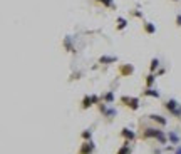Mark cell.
<instances>
[{
	"mask_svg": "<svg viewBox=\"0 0 181 154\" xmlns=\"http://www.w3.org/2000/svg\"><path fill=\"white\" fill-rule=\"evenodd\" d=\"M143 96H149V97H154V99H159V92L153 87H148L146 91H143Z\"/></svg>",
	"mask_w": 181,
	"mask_h": 154,
	"instance_id": "52a82bcc",
	"label": "cell"
},
{
	"mask_svg": "<svg viewBox=\"0 0 181 154\" xmlns=\"http://www.w3.org/2000/svg\"><path fill=\"white\" fill-rule=\"evenodd\" d=\"M99 2H101L102 5H106V7H114V3H112V0H99Z\"/></svg>",
	"mask_w": 181,
	"mask_h": 154,
	"instance_id": "ffe728a7",
	"label": "cell"
},
{
	"mask_svg": "<svg viewBox=\"0 0 181 154\" xmlns=\"http://www.w3.org/2000/svg\"><path fill=\"white\" fill-rule=\"evenodd\" d=\"M118 60V57H109V55H102L101 59H99V62L101 64H112Z\"/></svg>",
	"mask_w": 181,
	"mask_h": 154,
	"instance_id": "8fae6325",
	"label": "cell"
},
{
	"mask_svg": "<svg viewBox=\"0 0 181 154\" xmlns=\"http://www.w3.org/2000/svg\"><path fill=\"white\" fill-rule=\"evenodd\" d=\"M176 25H179V27H181V13H179L178 17H176Z\"/></svg>",
	"mask_w": 181,
	"mask_h": 154,
	"instance_id": "44dd1931",
	"label": "cell"
},
{
	"mask_svg": "<svg viewBox=\"0 0 181 154\" xmlns=\"http://www.w3.org/2000/svg\"><path fill=\"white\" fill-rule=\"evenodd\" d=\"M118 22H119V25H118V28H119V30H123V28L127 25L126 19H123V17H119V19H118Z\"/></svg>",
	"mask_w": 181,
	"mask_h": 154,
	"instance_id": "ac0fdd59",
	"label": "cell"
},
{
	"mask_svg": "<svg viewBox=\"0 0 181 154\" xmlns=\"http://www.w3.org/2000/svg\"><path fill=\"white\" fill-rule=\"evenodd\" d=\"M94 149H96V146H94L92 141H84L82 146H81V152L79 154H92Z\"/></svg>",
	"mask_w": 181,
	"mask_h": 154,
	"instance_id": "3957f363",
	"label": "cell"
},
{
	"mask_svg": "<svg viewBox=\"0 0 181 154\" xmlns=\"http://www.w3.org/2000/svg\"><path fill=\"white\" fill-rule=\"evenodd\" d=\"M176 154H181V146H178V148H176Z\"/></svg>",
	"mask_w": 181,
	"mask_h": 154,
	"instance_id": "7402d4cb",
	"label": "cell"
},
{
	"mask_svg": "<svg viewBox=\"0 0 181 154\" xmlns=\"http://www.w3.org/2000/svg\"><path fill=\"white\" fill-rule=\"evenodd\" d=\"M175 2H178V0H175Z\"/></svg>",
	"mask_w": 181,
	"mask_h": 154,
	"instance_id": "603a6c76",
	"label": "cell"
},
{
	"mask_svg": "<svg viewBox=\"0 0 181 154\" xmlns=\"http://www.w3.org/2000/svg\"><path fill=\"white\" fill-rule=\"evenodd\" d=\"M91 137H92V131L91 129H86V131L82 132V139L84 141H91Z\"/></svg>",
	"mask_w": 181,
	"mask_h": 154,
	"instance_id": "e0dca14e",
	"label": "cell"
},
{
	"mask_svg": "<svg viewBox=\"0 0 181 154\" xmlns=\"http://www.w3.org/2000/svg\"><path fill=\"white\" fill-rule=\"evenodd\" d=\"M144 30H146V34H154V32H156V27L153 25L151 22H146V24H144Z\"/></svg>",
	"mask_w": 181,
	"mask_h": 154,
	"instance_id": "9a60e30c",
	"label": "cell"
},
{
	"mask_svg": "<svg viewBox=\"0 0 181 154\" xmlns=\"http://www.w3.org/2000/svg\"><path fill=\"white\" fill-rule=\"evenodd\" d=\"M154 81H156V76H154V74H149V76L146 77V85H148V87H151V85L154 84Z\"/></svg>",
	"mask_w": 181,
	"mask_h": 154,
	"instance_id": "2e32d148",
	"label": "cell"
},
{
	"mask_svg": "<svg viewBox=\"0 0 181 154\" xmlns=\"http://www.w3.org/2000/svg\"><path fill=\"white\" fill-rule=\"evenodd\" d=\"M92 104H94V102H92V97H91V96H86V97L82 99V109H89Z\"/></svg>",
	"mask_w": 181,
	"mask_h": 154,
	"instance_id": "5bb4252c",
	"label": "cell"
},
{
	"mask_svg": "<svg viewBox=\"0 0 181 154\" xmlns=\"http://www.w3.org/2000/svg\"><path fill=\"white\" fill-rule=\"evenodd\" d=\"M121 136H123L126 141H134V139H136V134H134V131H131V129H127V127H123V129H121Z\"/></svg>",
	"mask_w": 181,
	"mask_h": 154,
	"instance_id": "5b68a950",
	"label": "cell"
},
{
	"mask_svg": "<svg viewBox=\"0 0 181 154\" xmlns=\"http://www.w3.org/2000/svg\"><path fill=\"white\" fill-rule=\"evenodd\" d=\"M163 106H164L166 111H169V114H173L175 117H179L181 119V104L176 101V99H169V101H166Z\"/></svg>",
	"mask_w": 181,
	"mask_h": 154,
	"instance_id": "6da1fadb",
	"label": "cell"
},
{
	"mask_svg": "<svg viewBox=\"0 0 181 154\" xmlns=\"http://www.w3.org/2000/svg\"><path fill=\"white\" fill-rule=\"evenodd\" d=\"M134 72V67L133 66H121V76H131V74Z\"/></svg>",
	"mask_w": 181,
	"mask_h": 154,
	"instance_id": "ba28073f",
	"label": "cell"
},
{
	"mask_svg": "<svg viewBox=\"0 0 181 154\" xmlns=\"http://www.w3.org/2000/svg\"><path fill=\"white\" fill-rule=\"evenodd\" d=\"M148 117H149L151 121H154V122H158L159 126H166V124H168V119L163 117V116H159V114H149Z\"/></svg>",
	"mask_w": 181,
	"mask_h": 154,
	"instance_id": "8992f818",
	"label": "cell"
},
{
	"mask_svg": "<svg viewBox=\"0 0 181 154\" xmlns=\"http://www.w3.org/2000/svg\"><path fill=\"white\" fill-rule=\"evenodd\" d=\"M158 67H159V60H158V59H153V60H151V72H154Z\"/></svg>",
	"mask_w": 181,
	"mask_h": 154,
	"instance_id": "d6986e66",
	"label": "cell"
},
{
	"mask_svg": "<svg viewBox=\"0 0 181 154\" xmlns=\"http://www.w3.org/2000/svg\"><path fill=\"white\" fill-rule=\"evenodd\" d=\"M116 154H131V148H129V141H126L123 146L119 148V151Z\"/></svg>",
	"mask_w": 181,
	"mask_h": 154,
	"instance_id": "30bf717a",
	"label": "cell"
},
{
	"mask_svg": "<svg viewBox=\"0 0 181 154\" xmlns=\"http://www.w3.org/2000/svg\"><path fill=\"white\" fill-rule=\"evenodd\" d=\"M121 102H123L126 107H129L131 111L139 109V99L138 97H127V96H123V97H121Z\"/></svg>",
	"mask_w": 181,
	"mask_h": 154,
	"instance_id": "7a4b0ae2",
	"label": "cell"
},
{
	"mask_svg": "<svg viewBox=\"0 0 181 154\" xmlns=\"http://www.w3.org/2000/svg\"><path fill=\"white\" fill-rule=\"evenodd\" d=\"M156 141H158L159 144H166V134H164V131H161V129H159L158 136H156Z\"/></svg>",
	"mask_w": 181,
	"mask_h": 154,
	"instance_id": "4fadbf2b",
	"label": "cell"
},
{
	"mask_svg": "<svg viewBox=\"0 0 181 154\" xmlns=\"http://www.w3.org/2000/svg\"><path fill=\"white\" fill-rule=\"evenodd\" d=\"M158 131H159L158 127H146V129H144V132L141 134V137H143V139H151V137H154V139H156V136H158Z\"/></svg>",
	"mask_w": 181,
	"mask_h": 154,
	"instance_id": "277c9868",
	"label": "cell"
},
{
	"mask_svg": "<svg viewBox=\"0 0 181 154\" xmlns=\"http://www.w3.org/2000/svg\"><path fill=\"white\" fill-rule=\"evenodd\" d=\"M168 139H169L171 144H179V136L176 134V132H173V131L168 132Z\"/></svg>",
	"mask_w": 181,
	"mask_h": 154,
	"instance_id": "9c48e42d",
	"label": "cell"
},
{
	"mask_svg": "<svg viewBox=\"0 0 181 154\" xmlns=\"http://www.w3.org/2000/svg\"><path fill=\"white\" fill-rule=\"evenodd\" d=\"M102 102H107V104H112V102H114V92L109 91L106 96H102Z\"/></svg>",
	"mask_w": 181,
	"mask_h": 154,
	"instance_id": "7c38bea8",
	"label": "cell"
}]
</instances>
